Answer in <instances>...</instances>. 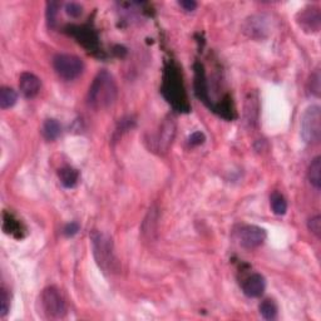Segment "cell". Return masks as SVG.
Returning a JSON list of instances; mask_svg holds the SVG:
<instances>
[{"label": "cell", "instance_id": "obj_27", "mask_svg": "<svg viewBox=\"0 0 321 321\" xmlns=\"http://www.w3.org/2000/svg\"><path fill=\"white\" fill-rule=\"evenodd\" d=\"M311 92L315 93V96H320V74L319 72L315 73L311 77Z\"/></svg>", "mask_w": 321, "mask_h": 321}, {"label": "cell", "instance_id": "obj_8", "mask_svg": "<svg viewBox=\"0 0 321 321\" xmlns=\"http://www.w3.org/2000/svg\"><path fill=\"white\" fill-rule=\"evenodd\" d=\"M296 21L305 33H317L321 26L320 10L315 7L306 8L299 13Z\"/></svg>", "mask_w": 321, "mask_h": 321}, {"label": "cell", "instance_id": "obj_4", "mask_svg": "<svg viewBox=\"0 0 321 321\" xmlns=\"http://www.w3.org/2000/svg\"><path fill=\"white\" fill-rule=\"evenodd\" d=\"M301 137L306 143H319L321 138V108L310 106L301 117Z\"/></svg>", "mask_w": 321, "mask_h": 321}, {"label": "cell", "instance_id": "obj_17", "mask_svg": "<svg viewBox=\"0 0 321 321\" xmlns=\"http://www.w3.org/2000/svg\"><path fill=\"white\" fill-rule=\"evenodd\" d=\"M270 205L274 211L275 215L282 216L287 211V202H286L285 197L279 192H274L270 197Z\"/></svg>", "mask_w": 321, "mask_h": 321}, {"label": "cell", "instance_id": "obj_5", "mask_svg": "<svg viewBox=\"0 0 321 321\" xmlns=\"http://www.w3.org/2000/svg\"><path fill=\"white\" fill-rule=\"evenodd\" d=\"M53 67L56 74L66 80L75 79L84 69L82 59L72 54H58L53 59Z\"/></svg>", "mask_w": 321, "mask_h": 321}, {"label": "cell", "instance_id": "obj_29", "mask_svg": "<svg viewBox=\"0 0 321 321\" xmlns=\"http://www.w3.org/2000/svg\"><path fill=\"white\" fill-rule=\"evenodd\" d=\"M79 231V226H78V223H75V222H72V223H69V225H67L66 226V228H64V235H66V236H74L75 234H77V232Z\"/></svg>", "mask_w": 321, "mask_h": 321}, {"label": "cell", "instance_id": "obj_24", "mask_svg": "<svg viewBox=\"0 0 321 321\" xmlns=\"http://www.w3.org/2000/svg\"><path fill=\"white\" fill-rule=\"evenodd\" d=\"M58 3L50 2L48 3V10H47V18H48V23H49L50 26H54L55 24V17L56 13H58Z\"/></svg>", "mask_w": 321, "mask_h": 321}, {"label": "cell", "instance_id": "obj_10", "mask_svg": "<svg viewBox=\"0 0 321 321\" xmlns=\"http://www.w3.org/2000/svg\"><path fill=\"white\" fill-rule=\"evenodd\" d=\"M268 19L264 15H256V17H251L249 20L245 23L244 31L247 36L255 39H260V38H265L266 33L269 32L268 26Z\"/></svg>", "mask_w": 321, "mask_h": 321}, {"label": "cell", "instance_id": "obj_16", "mask_svg": "<svg viewBox=\"0 0 321 321\" xmlns=\"http://www.w3.org/2000/svg\"><path fill=\"white\" fill-rule=\"evenodd\" d=\"M157 211L158 210L153 206V207H151L147 216H145L144 221H143V225H142V230L144 235L151 236V235L156 231V225H157V218H158Z\"/></svg>", "mask_w": 321, "mask_h": 321}, {"label": "cell", "instance_id": "obj_21", "mask_svg": "<svg viewBox=\"0 0 321 321\" xmlns=\"http://www.w3.org/2000/svg\"><path fill=\"white\" fill-rule=\"evenodd\" d=\"M10 307V295L8 293V290L5 287L2 288V293H0V315L5 316L9 311Z\"/></svg>", "mask_w": 321, "mask_h": 321}, {"label": "cell", "instance_id": "obj_15", "mask_svg": "<svg viewBox=\"0 0 321 321\" xmlns=\"http://www.w3.org/2000/svg\"><path fill=\"white\" fill-rule=\"evenodd\" d=\"M42 133L45 139L48 141H54L61 134V125L55 120H47L43 123Z\"/></svg>", "mask_w": 321, "mask_h": 321}, {"label": "cell", "instance_id": "obj_6", "mask_svg": "<svg viewBox=\"0 0 321 321\" xmlns=\"http://www.w3.org/2000/svg\"><path fill=\"white\" fill-rule=\"evenodd\" d=\"M42 305L43 310L48 315V317L61 319V317H63L66 315L67 307L63 296L59 293L58 288L54 287V286H49V287L43 290Z\"/></svg>", "mask_w": 321, "mask_h": 321}, {"label": "cell", "instance_id": "obj_23", "mask_svg": "<svg viewBox=\"0 0 321 321\" xmlns=\"http://www.w3.org/2000/svg\"><path fill=\"white\" fill-rule=\"evenodd\" d=\"M309 230L316 237L321 236V217L319 215L314 216L309 220Z\"/></svg>", "mask_w": 321, "mask_h": 321}, {"label": "cell", "instance_id": "obj_14", "mask_svg": "<svg viewBox=\"0 0 321 321\" xmlns=\"http://www.w3.org/2000/svg\"><path fill=\"white\" fill-rule=\"evenodd\" d=\"M309 181L316 190L321 187V158L315 157L309 167Z\"/></svg>", "mask_w": 321, "mask_h": 321}, {"label": "cell", "instance_id": "obj_13", "mask_svg": "<svg viewBox=\"0 0 321 321\" xmlns=\"http://www.w3.org/2000/svg\"><path fill=\"white\" fill-rule=\"evenodd\" d=\"M58 176L59 180H61V183L64 187L72 188L77 185L79 173H78L77 169L72 168V167H64V168L59 169Z\"/></svg>", "mask_w": 321, "mask_h": 321}, {"label": "cell", "instance_id": "obj_20", "mask_svg": "<svg viewBox=\"0 0 321 321\" xmlns=\"http://www.w3.org/2000/svg\"><path fill=\"white\" fill-rule=\"evenodd\" d=\"M74 34L79 39V43H82L88 49H93L97 47V37L91 31H83V29L78 28L77 33Z\"/></svg>", "mask_w": 321, "mask_h": 321}, {"label": "cell", "instance_id": "obj_3", "mask_svg": "<svg viewBox=\"0 0 321 321\" xmlns=\"http://www.w3.org/2000/svg\"><path fill=\"white\" fill-rule=\"evenodd\" d=\"M163 93L166 98L168 99L169 103L173 104L174 108L180 110H185L187 112L188 108L187 101H186L185 92H183L182 83H181L180 74L177 73L176 69L171 68L168 69L164 77V84H163Z\"/></svg>", "mask_w": 321, "mask_h": 321}, {"label": "cell", "instance_id": "obj_1", "mask_svg": "<svg viewBox=\"0 0 321 321\" xmlns=\"http://www.w3.org/2000/svg\"><path fill=\"white\" fill-rule=\"evenodd\" d=\"M117 98V84L113 75L107 71H101L94 78L88 92V103L96 109L112 106Z\"/></svg>", "mask_w": 321, "mask_h": 321}, {"label": "cell", "instance_id": "obj_22", "mask_svg": "<svg viewBox=\"0 0 321 321\" xmlns=\"http://www.w3.org/2000/svg\"><path fill=\"white\" fill-rule=\"evenodd\" d=\"M19 228H20V226H19L18 221L13 220L10 215H5V217H4L5 232H8V234H14V232H19Z\"/></svg>", "mask_w": 321, "mask_h": 321}, {"label": "cell", "instance_id": "obj_26", "mask_svg": "<svg viewBox=\"0 0 321 321\" xmlns=\"http://www.w3.org/2000/svg\"><path fill=\"white\" fill-rule=\"evenodd\" d=\"M205 141H206V137H205V134L202 132H195V133H192L188 137L190 145H201L203 144Z\"/></svg>", "mask_w": 321, "mask_h": 321}, {"label": "cell", "instance_id": "obj_25", "mask_svg": "<svg viewBox=\"0 0 321 321\" xmlns=\"http://www.w3.org/2000/svg\"><path fill=\"white\" fill-rule=\"evenodd\" d=\"M66 12L67 14L71 15V17L73 18H78L80 14H82V7H80L79 4H77V3H68V4L66 5Z\"/></svg>", "mask_w": 321, "mask_h": 321}, {"label": "cell", "instance_id": "obj_18", "mask_svg": "<svg viewBox=\"0 0 321 321\" xmlns=\"http://www.w3.org/2000/svg\"><path fill=\"white\" fill-rule=\"evenodd\" d=\"M18 101L17 92L12 88L4 87L0 91V107L3 109H8V108L13 107Z\"/></svg>", "mask_w": 321, "mask_h": 321}, {"label": "cell", "instance_id": "obj_28", "mask_svg": "<svg viewBox=\"0 0 321 321\" xmlns=\"http://www.w3.org/2000/svg\"><path fill=\"white\" fill-rule=\"evenodd\" d=\"M179 4L186 12H193L197 8V3L193 2V0H181V2H179Z\"/></svg>", "mask_w": 321, "mask_h": 321}, {"label": "cell", "instance_id": "obj_7", "mask_svg": "<svg viewBox=\"0 0 321 321\" xmlns=\"http://www.w3.org/2000/svg\"><path fill=\"white\" fill-rule=\"evenodd\" d=\"M174 136H176V123H174L173 118H166L155 138L156 151H158L160 153H166L171 147Z\"/></svg>", "mask_w": 321, "mask_h": 321}, {"label": "cell", "instance_id": "obj_12", "mask_svg": "<svg viewBox=\"0 0 321 321\" xmlns=\"http://www.w3.org/2000/svg\"><path fill=\"white\" fill-rule=\"evenodd\" d=\"M19 88L26 98H33L40 91V79L33 73H23L19 79Z\"/></svg>", "mask_w": 321, "mask_h": 321}, {"label": "cell", "instance_id": "obj_9", "mask_svg": "<svg viewBox=\"0 0 321 321\" xmlns=\"http://www.w3.org/2000/svg\"><path fill=\"white\" fill-rule=\"evenodd\" d=\"M240 244L246 249H255L261 246L266 240V231L258 226H245L239 234Z\"/></svg>", "mask_w": 321, "mask_h": 321}, {"label": "cell", "instance_id": "obj_19", "mask_svg": "<svg viewBox=\"0 0 321 321\" xmlns=\"http://www.w3.org/2000/svg\"><path fill=\"white\" fill-rule=\"evenodd\" d=\"M260 314L265 320H274L277 316V305L271 299H266L260 304Z\"/></svg>", "mask_w": 321, "mask_h": 321}, {"label": "cell", "instance_id": "obj_2", "mask_svg": "<svg viewBox=\"0 0 321 321\" xmlns=\"http://www.w3.org/2000/svg\"><path fill=\"white\" fill-rule=\"evenodd\" d=\"M92 245L93 253L97 264L103 271H117V258L113 252L112 239L103 232H93L92 234Z\"/></svg>", "mask_w": 321, "mask_h": 321}, {"label": "cell", "instance_id": "obj_11", "mask_svg": "<svg viewBox=\"0 0 321 321\" xmlns=\"http://www.w3.org/2000/svg\"><path fill=\"white\" fill-rule=\"evenodd\" d=\"M266 288L265 277L260 274H253L245 280L242 290L247 298H258L264 294Z\"/></svg>", "mask_w": 321, "mask_h": 321}]
</instances>
